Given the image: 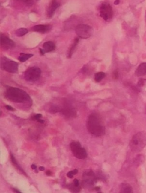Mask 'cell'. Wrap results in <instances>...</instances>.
I'll use <instances>...</instances> for the list:
<instances>
[{
	"label": "cell",
	"instance_id": "1",
	"mask_svg": "<svg viewBox=\"0 0 146 193\" xmlns=\"http://www.w3.org/2000/svg\"><path fill=\"white\" fill-rule=\"evenodd\" d=\"M87 128L88 132L95 136H103L106 132L101 118L97 114H92L88 117Z\"/></svg>",
	"mask_w": 146,
	"mask_h": 193
},
{
	"label": "cell",
	"instance_id": "2",
	"mask_svg": "<svg viewBox=\"0 0 146 193\" xmlns=\"http://www.w3.org/2000/svg\"><path fill=\"white\" fill-rule=\"evenodd\" d=\"M4 96L6 99L16 103H27L30 100V96L25 91L14 87L9 88Z\"/></svg>",
	"mask_w": 146,
	"mask_h": 193
},
{
	"label": "cell",
	"instance_id": "3",
	"mask_svg": "<svg viewBox=\"0 0 146 193\" xmlns=\"http://www.w3.org/2000/svg\"><path fill=\"white\" fill-rule=\"evenodd\" d=\"M131 150L134 152H140L146 146V132L136 133L131 138L130 143Z\"/></svg>",
	"mask_w": 146,
	"mask_h": 193
},
{
	"label": "cell",
	"instance_id": "4",
	"mask_svg": "<svg viewBox=\"0 0 146 193\" xmlns=\"http://www.w3.org/2000/svg\"><path fill=\"white\" fill-rule=\"evenodd\" d=\"M71 150L74 157L79 159H84L87 157V152L86 150L82 147L81 143L79 142L73 141L70 145Z\"/></svg>",
	"mask_w": 146,
	"mask_h": 193
},
{
	"label": "cell",
	"instance_id": "5",
	"mask_svg": "<svg viewBox=\"0 0 146 193\" xmlns=\"http://www.w3.org/2000/svg\"><path fill=\"white\" fill-rule=\"evenodd\" d=\"M93 28L90 25L86 24H79L76 28V35L81 39H87L91 37L93 34Z\"/></svg>",
	"mask_w": 146,
	"mask_h": 193
},
{
	"label": "cell",
	"instance_id": "6",
	"mask_svg": "<svg viewBox=\"0 0 146 193\" xmlns=\"http://www.w3.org/2000/svg\"><path fill=\"white\" fill-rule=\"evenodd\" d=\"M41 71L37 67H32L28 68L25 72V79L28 81H35L40 77Z\"/></svg>",
	"mask_w": 146,
	"mask_h": 193
},
{
	"label": "cell",
	"instance_id": "7",
	"mask_svg": "<svg viewBox=\"0 0 146 193\" xmlns=\"http://www.w3.org/2000/svg\"><path fill=\"white\" fill-rule=\"evenodd\" d=\"M97 178L91 170L86 171L83 174V184L86 188H91L95 185Z\"/></svg>",
	"mask_w": 146,
	"mask_h": 193
},
{
	"label": "cell",
	"instance_id": "8",
	"mask_svg": "<svg viewBox=\"0 0 146 193\" xmlns=\"http://www.w3.org/2000/svg\"><path fill=\"white\" fill-rule=\"evenodd\" d=\"M1 67L8 72L16 73L18 70V63L15 61L9 60L6 58H2L1 61Z\"/></svg>",
	"mask_w": 146,
	"mask_h": 193
},
{
	"label": "cell",
	"instance_id": "9",
	"mask_svg": "<svg viewBox=\"0 0 146 193\" xmlns=\"http://www.w3.org/2000/svg\"><path fill=\"white\" fill-rule=\"evenodd\" d=\"M113 10L112 6L107 2H103L100 7V15L106 21L111 19L113 16Z\"/></svg>",
	"mask_w": 146,
	"mask_h": 193
},
{
	"label": "cell",
	"instance_id": "10",
	"mask_svg": "<svg viewBox=\"0 0 146 193\" xmlns=\"http://www.w3.org/2000/svg\"><path fill=\"white\" fill-rule=\"evenodd\" d=\"M15 44L14 42L7 36L1 35V46L5 49H12L14 48Z\"/></svg>",
	"mask_w": 146,
	"mask_h": 193
},
{
	"label": "cell",
	"instance_id": "11",
	"mask_svg": "<svg viewBox=\"0 0 146 193\" xmlns=\"http://www.w3.org/2000/svg\"><path fill=\"white\" fill-rule=\"evenodd\" d=\"M61 112L65 117L70 118H74L76 117V112L72 107L66 105L61 110Z\"/></svg>",
	"mask_w": 146,
	"mask_h": 193
},
{
	"label": "cell",
	"instance_id": "12",
	"mask_svg": "<svg viewBox=\"0 0 146 193\" xmlns=\"http://www.w3.org/2000/svg\"><path fill=\"white\" fill-rule=\"evenodd\" d=\"M59 6H60V4L56 0L52 1L46 11L47 16L50 18H52L54 15L55 10Z\"/></svg>",
	"mask_w": 146,
	"mask_h": 193
},
{
	"label": "cell",
	"instance_id": "13",
	"mask_svg": "<svg viewBox=\"0 0 146 193\" xmlns=\"http://www.w3.org/2000/svg\"><path fill=\"white\" fill-rule=\"evenodd\" d=\"M52 29V26L50 25H36L33 27L32 30L37 32L45 33L49 32Z\"/></svg>",
	"mask_w": 146,
	"mask_h": 193
},
{
	"label": "cell",
	"instance_id": "14",
	"mask_svg": "<svg viewBox=\"0 0 146 193\" xmlns=\"http://www.w3.org/2000/svg\"><path fill=\"white\" fill-rule=\"evenodd\" d=\"M81 187L79 182L77 179H74L69 186V190L72 193H78L81 191Z\"/></svg>",
	"mask_w": 146,
	"mask_h": 193
},
{
	"label": "cell",
	"instance_id": "15",
	"mask_svg": "<svg viewBox=\"0 0 146 193\" xmlns=\"http://www.w3.org/2000/svg\"><path fill=\"white\" fill-rule=\"evenodd\" d=\"M120 193H133V190L129 183H122L120 186Z\"/></svg>",
	"mask_w": 146,
	"mask_h": 193
},
{
	"label": "cell",
	"instance_id": "16",
	"mask_svg": "<svg viewBox=\"0 0 146 193\" xmlns=\"http://www.w3.org/2000/svg\"><path fill=\"white\" fill-rule=\"evenodd\" d=\"M145 75H146V63H143L137 68L136 71V75L140 77Z\"/></svg>",
	"mask_w": 146,
	"mask_h": 193
},
{
	"label": "cell",
	"instance_id": "17",
	"mask_svg": "<svg viewBox=\"0 0 146 193\" xmlns=\"http://www.w3.org/2000/svg\"><path fill=\"white\" fill-rule=\"evenodd\" d=\"M55 45L52 41H47L43 44V49L46 53L51 52L55 49Z\"/></svg>",
	"mask_w": 146,
	"mask_h": 193
},
{
	"label": "cell",
	"instance_id": "18",
	"mask_svg": "<svg viewBox=\"0 0 146 193\" xmlns=\"http://www.w3.org/2000/svg\"><path fill=\"white\" fill-rule=\"evenodd\" d=\"M78 42H79V39L78 38H76V39L74 41V42L73 44H72V45L71 46L70 49H69V50L68 51V54H67V57L68 58H71V56L73 55L74 51V50L76 49V46L77 45V44H78Z\"/></svg>",
	"mask_w": 146,
	"mask_h": 193
},
{
	"label": "cell",
	"instance_id": "19",
	"mask_svg": "<svg viewBox=\"0 0 146 193\" xmlns=\"http://www.w3.org/2000/svg\"><path fill=\"white\" fill-rule=\"evenodd\" d=\"M10 157H11V160L12 163L13 164V165L14 166V167L16 168V169H17L18 171H19L20 173H22V174H24L26 175V174H25V173L24 172V171L22 169V168L20 167V166H19V165L17 163V162H16V159H15L14 157L12 154H11V155H10Z\"/></svg>",
	"mask_w": 146,
	"mask_h": 193
},
{
	"label": "cell",
	"instance_id": "20",
	"mask_svg": "<svg viewBox=\"0 0 146 193\" xmlns=\"http://www.w3.org/2000/svg\"><path fill=\"white\" fill-rule=\"evenodd\" d=\"M32 56H33V54H31L20 53V56L18 57V60L20 61V62H25Z\"/></svg>",
	"mask_w": 146,
	"mask_h": 193
},
{
	"label": "cell",
	"instance_id": "21",
	"mask_svg": "<svg viewBox=\"0 0 146 193\" xmlns=\"http://www.w3.org/2000/svg\"><path fill=\"white\" fill-rule=\"evenodd\" d=\"M28 30L27 29L22 28H19L15 31V35L18 37H22V36L26 35L28 33Z\"/></svg>",
	"mask_w": 146,
	"mask_h": 193
},
{
	"label": "cell",
	"instance_id": "22",
	"mask_svg": "<svg viewBox=\"0 0 146 193\" xmlns=\"http://www.w3.org/2000/svg\"><path fill=\"white\" fill-rule=\"evenodd\" d=\"M106 76V74L105 73L103 72H99L96 73L95 75V80L96 82H100Z\"/></svg>",
	"mask_w": 146,
	"mask_h": 193
},
{
	"label": "cell",
	"instance_id": "23",
	"mask_svg": "<svg viewBox=\"0 0 146 193\" xmlns=\"http://www.w3.org/2000/svg\"><path fill=\"white\" fill-rule=\"evenodd\" d=\"M61 109L59 107L57 106H52L50 107V111L52 113H56V112L61 111Z\"/></svg>",
	"mask_w": 146,
	"mask_h": 193
},
{
	"label": "cell",
	"instance_id": "24",
	"mask_svg": "<svg viewBox=\"0 0 146 193\" xmlns=\"http://www.w3.org/2000/svg\"><path fill=\"white\" fill-rule=\"evenodd\" d=\"M78 173V170L77 169H74L73 171H69V172L67 173V176L69 178H73L74 176L76 174Z\"/></svg>",
	"mask_w": 146,
	"mask_h": 193
},
{
	"label": "cell",
	"instance_id": "25",
	"mask_svg": "<svg viewBox=\"0 0 146 193\" xmlns=\"http://www.w3.org/2000/svg\"><path fill=\"white\" fill-rule=\"evenodd\" d=\"M25 5L30 6L33 4V1L32 0H20Z\"/></svg>",
	"mask_w": 146,
	"mask_h": 193
},
{
	"label": "cell",
	"instance_id": "26",
	"mask_svg": "<svg viewBox=\"0 0 146 193\" xmlns=\"http://www.w3.org/2000/svg\"><path fill=\"white\" fill-rule=\"evenodd\" d=\"M42 117L41 114H36L35 116L32 117V119L34 120H38L39 119H40L41 117Z\"/></svg>",
	"mask_w": 146,
	"mask_h": 193
},
{
	"label": "cell",
	"instance_id": "27",
	"mask_svg": "<svg viewBox=\"0 0 146 193\" xmlns=\"http://www.w3.org/2000/svg\"><path fill=\"white\" fill-rule=\"evenodd\" d=\"M113 77L115 79H118V71H117V70L113 72Z\"/></svg>",
	"mask_w": 146,
	"mask_h": 193
},
{
	"label": "cell",
	"instance_id": "28",
	"mask_svg": "<svg viewBox=\"0 0 146 193\" xmlns=\"http://www.w3.org/2000/svg\"><path fill=\"white\" fill-rule=\"evenodd\" d=\"M5 107H6V108L7 110H10V111H14V110H14V108L13 107H12L10 106H9V105H6V106H5Z\"/></svg>",
	"mask_w": 146,
	"mask_h": 193
},
{
	"label": "cell",
	"instance_id": "29",
	"mask_svg": "<svg viewBox=\"0 0 146 193\" xmlns=\"http://www.w3.org/2000/svg\"><path fill=\"white\" fill-rule=\"evenodd\" d=\"M40 52L41 55H42V56L44 55V54L46 53V51H44V49H42L41 48L40 49Z\"/></svg>",
	"mask_w": 146,
	"mask_h": 193
},
{
	"label": "cell",
	"instance_id": "30",
	"mask_svg": "<svg viewBox=\"0 0 146 193\" xmlns=\"http://www.w3.org/2000/svg\"><path fill=\"white\" fill-rule=\"evenodd\" d=\"M143 85V80H140L138 82V85L139 86H142Z\"/></svg>",
	"mask_w": 146,
	"mask_h": 193
},
{
	"label": "cell",
	"instance_id": "31",
	"mask_svg": "<svg viewBox=\"0 0 146 193\" xmlns=\"http://www.w3.org/2000/svg\"><path fill=\"white\" fill-rule=\"evenodd\" d=\"M31 168H32V169H34V170H36V169H37V167L35 165H34V164H32V166H31Z\"/></svg>",
	"mask_w": 146,
	"mask_h": 193
},
{
	"label": "cell",
	"instance_id": "32",
	"mask_svg": "<svg viewBox=\"0 0 146 193\" xmlns=\"http://www.w3.org/2000/svg\"><path fill=\"white\" fill-rule=\"evenodd\" d=\"M13 190L14 192L15 193H22L19 190H18L17 189H13Z\"/></svg>",
	"mask_w": 146,
	"mask_h": 193
},
{
	"label": "cell",
	"instance_id": "33",
	"mask_svg": "<svg viewBox=\"0 0 146 193\" xmlns=\"http://www.w3.org/2000/svg\"><path fill=\"white\" fill-rule=\"evenodd\" d=\"M119 3H120V1H118V0H116V1H115V2H114V4H115V5H118V4H119Z\"/></svg>",
	"mask_w": 146,
	"mask_h": 193
},
{
	"label": "cell",
	"instance_id": "34",
	"mask_svg": "<svg viewBox=\"0 0 146 193\" xmlns=\"http://www.w3.org/2000/svg\"><path fill=\"white\" fill-rule=\"evenodd\" d=\"M37 122H40V123H41V124H43L44 122V121L43 120H41V119H39L38 120H37Z\"/></svg>",
	"mask_w": 146,
	"mask_h": 193
},
{
	"label": "cell",
	"instance_id": "35",
	"mask_svg": "<svg viewBox=\"0 0 146 193\" xmlns=\"http://www.w3.org/2000/svg\"><path fill=\"white\" fill-rule=\"evenodd\" d=\"M46 174L48 175V176H50L51 175V172H50V171H47L46 172Z\"/></svg>",
	"mask_w": 146,
	"mask_h": 193
},
{
	"label": "cell",
	"instance_id": "36",
	"mask_svg": "<svg viewBox=\"0 0 146 193\" xmlns=\"http://www.w3.org/2000/svg\"><path fill=\"white\" fill-rule=\"evenodd\" d=\"M39 170L41 171H43L44 170V168L43 167H39Z\"/></svg>",
	"mask_w": 146,
	"mask_h": 193
},
{
	"label": "cell",
	"instance_id": "37",
	"mask_svg": "<svg viewBox=\"0 0 146 193\" xmlns=\"http://www.w3.org/2000/svg\"><path fill=\"white\" fill-rule=\"evenodd\" d=\"M118 1H120V0H118Z\"/></svg>",
	"mask_w": 146,
	"mask_h": 193
},
{
	"label": "cell",
	"instance_id": "38",
	"mask_svg": "<svg viewBox=\"0 0 146 193\" xmlns=\"http://www.w3.org/2000/svg\"></svg>",
	"mask_w": 146,
	"mask_h": 193
}]
</instances>
